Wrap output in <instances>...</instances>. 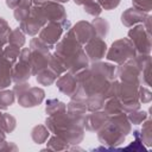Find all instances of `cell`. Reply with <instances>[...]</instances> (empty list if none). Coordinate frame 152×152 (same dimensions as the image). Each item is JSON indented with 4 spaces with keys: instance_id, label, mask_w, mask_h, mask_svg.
<instances>
[{
    "instance_id": "obj_1",
    "label": "cell",
    "mask_w": 152,
    "mask_h": 152,
    "mask_svg": "<svg viewBox=\"0 0 152 152\" xmlns=\"http://www.w3.org/2000/svg\"><path fill=\"white\" fill-rule=\"evenodd\" d=\"M55 53L63 61L66 70L71 74H77L89 65V58L83 45L76 39L71 27L55 45Z\"/></svg>"
},
{
    "instance_id": "obj_2",
    "label": "cell",
    "mask_w": 152,
    "mask_h": 152,
    "mask_svg": "<svg viewBox=\"0 0 152 152\" xmlns=\"http://www.w3.org/2000/svg\"><path fill=\"white\" fill-rule=\"evenodd\" d=\"M96 133L99 141L104 145V147H97L99 150H116L119 145L125 142L126 137L132 133V124L129 122L127 114L121 112L110 115L107 124Z\"/></svg>"
},
{
    "instance_id": "obj_3",
    "label": "cell",
    "mask_w": 152,
    "mask_h": 152,
    "mask_svg": "<svg viewBox=\"0 0 152 152\" xmlns=\"http://www.w3.org/2000/svg\"><path fill=\"white\" fill-rule=\"evenodd\" d=\"M45 125L51 133L63 138L70 145H78L84 138L83 126L74 122L66 112L48 115L45 119Z\"/></svg>"
},
{
    "instance_id": "obj_4",
    "label": "cell",
    "mask_w": 152,
    "mask_h": 152,
    "mask_svg": "<svg viewBox=\"0 0 152 152\" xmlns=\"http://www.w3.org/2000/svg\"><path fill=\"white\" fill-rule=\"evenodd\" d=\"M30 66L32 75H37L40 70L48 68L49 58L51 56V48L46 45L39 37H34L30 42Z\"/></svg>"
},
{
    "instance_id": "obj_5",
    "label": "cell",
    "mask_w": 152,
    "mask_h": 152,
    "mask_svg": "<svg viewBox=\"0 0 152 152\" xmlns=\"http://www.w3.org/2000/svg\"><path fill=\"white\" fill-rule=\"evenodd\" d=\"M135 55H137L135 48L133 43L129 40V38H121L113 42L110 48L107 50L106 58L109 62H113L119 65L133 58Z\"/></svg>"
},
{
    "instance_id": "obj_6",
    "label": "cell",
    "mask_w": 152,
    "mask_h": 152,
    "mask_svg": "<svg viewBox=\"0 0 152 152\" xmlns=\"http://www.w3.org/2000/svg\"><path fill=\"white\" fill-rule=\"evenodd\" d=\"M128 31V38L133 43L137 53L150 55L151 53V32L147 31L142 24L132 26Z\"/></svg>"
},
{
    "instance_id": "obj_7",
    "label": "cell",
    "mask_w": 152,
    "mask_h": 152,
    "mask_svg": "<svg viewBox=\"0 0 152 152\" xmlns=\"http://www.w3.org/2000/svg\"><path fill=\"white\" fill-rule=\"evenodd\" d=\"M42 12L45 20L52 23H59L64 30L70 28V21L68 20V14L64 6L59 2L49 0L44 5H42Z\"/></svg>"
},
{
    "instance_id": "obj_8",
    "label": "cell",
    "mask_w": 152,
    "mask_h": 152,
    "mask_svg": "<svg viewBox=\"0 0 152 152\" xmlns=\"http://www.w3.org/2000/svg\"><path fill=\"white\" fill-rule=\"evenodd\" d=\"M48 21L45 20L43 12H42V6H36L32 5L31 6V11H30V15L20 21V30L31 37H34L37 33H39V31L42 30V27L46 24Z\"/></svg>"
},
{
    "instance_id": "obj_9",
    "label": "cell",
    "mask_w": 152,
    "mask_h": 152,
    "mask_svg": "<svg viewBox=\"0 0 152 152\" xmlns=\"http://www.w3.org/2000/svg\"><path fill=\"white\" fill-rule=\"evenodd\" d=\"M140 69L134 63L133 58L126 61L122 64H119L115 69V77L121 82H128V83H135L141 86L140 83Z\"/></svg>"
},
{
    "instance_id": "obj_10",
    "label": "cell",
    "mask_w": 152,
    "mask_h": 152,
    "mask_svg": "<svg viewBox=\"0 0 152 152\" xmlns=\"http://www.w3.org/2000/svg\"><path fill=\"white\" fill-rule=\"evenodd\" d=\"M63 26L59 24V23H52V21H49L46 23L42 30L39 31V38L46 44L49 45L51 49L55 48V45L59 42V39L62 38V34H63Z\"/></svg>"
},
{
    "instance_id": "obj_11",
    "label": "cell",
    "mask_w": 152,
    "mask_h": 152,
    "mask_svg": "<svg viewBox=\"0 0 152 152\" xmlns=\"http://www.w3.org/2000/svg\"><path fill=\"white\" fill-rule=\"evenodd\" d=\"M45 97L44 89L39 87H30L25 93L18 96V103L24 108H32L39 106Z\"/></svg>"
},
{
    "instance_id": "obj_12",
    "label": "cell",
    "mask_w": 152,
    "mask_h": 152,
    "mask_svg": "<svg viewBox=\"0 0 152 152\" xmlns=\"http://www.w3.org/2000/svg\"><path fill=\"white\" fill-rule=\"evenodd\" d=\"M83 46H84V51H86L90 62L101 61L103 57H106V53H107V50H108L106 42L102 38H99V37H95V38L90 39Z\"/></svg>"
},
{
    "instance_id": "obj_13",
    "label": "cell",
    "mask_w": 152,
    "mask_h": 152,
    "mask_svg": "<svg viewBox=\"0 0 152 152\" xmlns=\"http://www.w3.org/2000/svg\"><path fill=\"white\" fill-rule=\"evenodd\" d=\"M109 115H107L102 109L96 112H90L89 114H86L83 120V128L87 132H97L100 131L108 121Z\"/></svg>"
},
{
    "instance_id": "obj_14",
    "label": "cell",
    "mask_w": 152,
    "mask_h": 152,
    "mask_svg": "<svg viewBox=\"0 0 152 152\" xmlns=\"http://www.w3.org/2000/svg\"><path fill=\"white\" fill-rule=\"evenodd\" d=\"M87 103L83 99H71L66 104V114L71 118L74 122L83 126V120L87 113Z\"/></svg>"
},
{
    "instance_id": "obj_15",
    "label": "cell",
    "mask_w": 152,
    "mask_h": 152,
    "mask_svg": "<svg viewBox=\"0 0 152 152\" xmlns=\"http://www.w3.org/2000/svg\"><path fill=\"white\" fill-rule=\"evenodd\" d=\"M76 39L82 44H87L90 39L95 38L96 37V32H95V28L93 27L91 23L89 21H86V20H81V21H77L72 27H71Z\"/></svg>"
},
{
    "instance_id": "obj_16",
    "label": "cell",
    "mask_w": 152,
    "mask_h": 152,
    "mask_svg": "<svg viewBox=\"0 0 152 152\" xmlns=\"http://www.w3.org/2000/svg\"><path fill=\"white\" fill-rule=\"evenodd\" d=\"M56 87L58 88V90L61 93L71 97L76 93V89H77L76 75L71 74L69 71H65L64 74L58 76V78L56 80Z\"/></svg>"
},
{
    "instance_id": "obj_17",
    "label": "cell",
    "mask_w": 152,
    "mask_h": 152,
    "mask_svg": "<svg viewBox=\"0 0 152 152\" xmlns=\"http://www.w3.org/2000/svg\"><path fill=\"white\" fill-rule=\"evenodd\" d=\"M148 13L138 10L135 7H129L127 10H125L121 14V23L124 26L126 27H132L134 25H138L140 23H144L145 18L147 17Z\"/></svg>"
},
{
    "instance_id": "obj_18",
    "label": "cell",
    "mask_w": 152,
    "mask_h": 152,
    "mask_svg": "<svg viewBox=\"0 0 152 152\" xmlns=\"http://www.w3.org/2000/svg\"><path fill=\"white\" fill-rule=\"evenodd\" d=\"M32 76L31 66L28 62L18 61L12 66V82L19 83V82H27L30 77Z\"/></svg>"
},
{
    "instance_id": "obj_19",
    "label": "cell",
    "mask_w": 152,
    "mask_h": 152,
    "mask_svg": "<svg viewBox=\"0 0 152 152\" xmlns=\"http://www.w3.org/2000/svg\"><path fill=\"white\" fill-rule=\"evenodd\" d=\"M12 64L5 59H0V90L6 89L12 83Z\"/></svg>"
},
{
    "instance_id": "obj_20",
    "label": "cell",
    "mask_w": 152,
    "mask_h": 152,
    "mask_svg": "<svg viewBox=\"0 0 152 152\" xmlns=\"http://www.w3.org/2000/svg\"><path fill=\"white\" fill-rule=\"evenodd\" d=\"M133 134H137L138 138L141 140V142L144 145H146L147 147H150L152 145V131H151V119L147 118L144 122H142V128L135 129L133 131Z\"/></svg>"
},
{
    "instance_id": "obj_21",
    "label": "cell",
    "mask_w": 152,
    "mask_h": 152,
    "mask_svg": "<svg viewBox=\"0 0 152 152\" xmlns=\"http://www.w3.org/2000/svg\"><path fill=\"white\" fill-rule=\"evenodd\" d=\"M102 110L107 114V115H115L122 112V106H121V101L115 97V96H109L104 100Z\"/></svg>"
},
{
    "instance_id": "obj_22",
    "label": "cell",
    "mask_w": 152,
    "mask_h": 152,
    "mask_svg": "<svg viewBox=\"0 0 152 152\" xmlns=\"http://www.w3.org/2000/svg\"><path fill=\"white\" fill-rule=\"evenodd\" d=\"M50 137V131L44 125H36L31 131V138L34 144L40 145L46 142V140Z\"/></svg>"
},
{
    "instance_id": "obj_23",
    "label": "cell",
    "mask_w": 152,
    "mask_h": 152,
    "mask_svg": "<svg viewBox=\"0 0 152 152\" xmlns=\"http://www.w3.org/2000/svg\"><path fill=\"white\" fill-rule=\"evenodd\" d=\"M46 141H48L46 150H51V151H66V150H70V146H71L63 138H61L56 134L52 137H49V139Z\"/></svg>"
},
{
    "instance_id": "obj_24",
    "label": "cell",
    "mask_w": 152,
    "mask_h": 152,
    "mask_svg": "<svg viewBox=\"0 0 152 152\" xmlns=\"http://www.w3.org/2000/svg\"><path fill=\"white\" fill-rule=\"evenodd\" d=\"M91 25L93 27L95 28V32H96V37L99 38H106L108 32H109V23L104 19V18H101V17H94L93 21H91Z\"/></svg>"
},
{
    "instance_id": "obj_25",
    "label": "cell",
    "mask_w": 152,
    "mask_h": 152,
    "mask_svg": "<svg viewBox=\"0 0 152 152\" xmlns=\"http://www.w3.org/2000/svg\"><path fill=\"white\" fill-rule=\"evenodd\" d=\"M66 112V104L58 99H49L46 100L45 104V113L46 115H53Z\"/></svg>"
},
{
    "instance_id": "obj_26",
    "label": "cell",
    "mask_w": 152,
    "mask_h": 152,
    "mask_svg": "<svg viewBox=\"0 0 152 152\" xmlns=\"http://www.w3.org/2000/svg\"><path fill=\"white\" fill-rule=\"evenodd\" d=\"M57 75L49 68H45L43 70H40L37 75H36V81L37 83H39L40 86H51L53 82H56L57 80Z\"/></svg>"
},
{
    "instance_id": "obj_27",
    "label": "cell",
    "mask_w": 152,
    "mask_h": 152,
    "mask_svg": "<svg viewBox=\"0 0 152 152\" xmlns=\"http://www.w3.org/2000/svg\"><path fill=\"white\" fill-rule=\"evenodd\" d=\"M48 68L51 69L57 76H61L62 74H64L65 71H68L66 68H65V65H64V63H63V61H62L55 52L51 53V56H50V58H49Z\"/></svg>"
},
{
    "instance_id": "obj_28",
    "label": "cell",
    "mask_w": 152,
    "mask_h": 152,
    "mask_svg": "<svg viewBox=\"0 0 152 152\" xmlns=\"http://www.w3.org/2000/svg\"><path fill=\"white\" fill-rule=\"evenodd\" d=\"M26 39H25V33L18 27L14 30H11L10 34H8V44L14 45L17 48H23L25 44Z\"/></svg>"
},
{
    "instance_id": "obj_29",
    "label": "cell",
    "mask_w": 152,
    "mask_h": 152,
    "mask_svg": "<svg viewBox=\"0 0 152 152\" xmlns=\"http://www.w3.org/2000/svg\"><path fill=\"white\" fill-rule=\"evenodd\" d=\"M104 97L103 96H99V95H93V96H88L86 99V103H87V110L88 112H96V110H101L104 103Z\"/></svg>"
},
{
    "instance_id": "obj_30",
    "label": "cell",
    "mask_w": 152,
    "mask_h": 152,
    "mask_svg": "<svg viewBox=\"0 0 152 152\" xmlns=\"http://www.w3.org/2000/svg\"><path fill=\"white\" fill-rule=\"evenodd\" d=\"M19 53H20V48H17L14 45L8 44L6 48H4V53H2L1 58L7 61L8 63H11L13 65L17 62V59L19 57Z\"/></svg>"
},
{
    "instance_id": "obj_31",
    "label": "cell",
    "mask_w": 152,
    "mask_h": 152,
    "mask_svg": "<svg viewBox=\"0 0 152 152\" xmlns=\"http://www.w3.org/2000/svg\"><path fill=\"white\" fill-rule=\"evenodd\" d=\"M14 100H15V94L13 93V90H6V89L0 90V107H1V109H7L10 106H12L14 103Z\"/></svg>"
},
{
    "instance_id": "obj_32",
    "label": "cell",
    "mask_w": 152,
    "mask_h": 152,
    "mask_svg": "<svg viewBox=\"0 0 152 152\" xmlns=\"http://www.w3.org/2000/svg\"><path fill=\"white\" fill-rule=\"evenodd\" d=\"M17 126V120L13 115L8 113H2V120L0 124V127L6 132V133H12L15 129Z\"/></svg>"
},
{
    "instance_id": "obj_33",
    "label": "cell",
    "mask_w": 152,
    "mask_h": 152,
    "mask_svg": "<svg viewBox=\"0 0 152 152\" xmlns=\"http://www.w3.org/2000/svg\"><path fill=\"white\" fill-rule=\"evenodd\" d=\"M127 118H128V120H129L131 124H133V125H140V124H142L147 119V112L137 109V110H133L131 113H127Z\"/></svg>"
},
{
    "instance_id": "obj_34",
    "label": "cell",
    "mask_w": 152,
    "mask_h": 152,
    "mask_svg": "<svg viewBox=\"0 0 152 152\" xmlns=\"http://www.w3.org/2000/svg\"><path fill=\"white\" fill-rule=\"evenodd\" d=\"M83 10H84L86 13H88L93 17H99L102 12V7L100 6V4L96 0H93V1H89V2L84 4Z\"/></svg>"
},
{
    "instance_id": "obj_35",
    "label": "cell",
    "mask_w": 152,
    "mask_h": 152,
    "mask_svg": "<svg viewBox=\"0 0 152 152\" xmlns=\"http://www.w3.org/2000/svg\"><path fill=\"white\" fill-rule=\"evenodd\" d=\"M11 32V27L8 23L0 17V43L2 45H6L8 43V34Z\"/></svg>"
},
{
    "instance_id": "obj_36",
    "label": "cell",
    "mask_w": 152,
    "mask_h": 152,
    "mask_svg": "<svg viewBox=\"0 0 152 152\" xmlns=\"http://www.w3.org/2000/svg\"><path fill=\"white\" fill-rule=\"evenodd\" d=\"M138 100L140 101V103H150L151 102V100H152V93H151V90H150L148 87L139 86Z\"/></svg>"
},
{
    "instance_id": "obj_37",
    "label": "cell",
    "mask_w": 152,
    "mask_h": 152,
    "mask_svg": "<svg viewBox=\"0 0 152 152\" xmlns=\"http://www.w3.org/2000/svg\"><path fill=\"white\" fill-rule=\"evenodd\" d=\"M30 11H31V7H26V6H18L17 8H14V18L17 21H23L25 20L28 15H30Z\"/></svg>"
},
{
    "instance_id": "obj_38",
    "label": "cell",
    "mask_w": 152,
    "mask_h": 152,
    "mask_svg": "<svg viewBox=\"0 0 152 152\" xmlns=\"http://www.w3.org/2000/svg\"><path fill=\"white\" fill-rule=\"evenodd\" d=\"M133 2V7L141 10L146 13H148L151 11L152 7V0H132Z\"/></svg>"
},
{
    "instance_id": "obj_39",
    "label": "cell",
    "mask_w": 152,
    "mask_h": 152,
    "mask_svg": "<svg viewBox=\"0 0 152 152\" xmlns=\"http://www.w3.org/2000/svg\"><path fill=\"white\" fill-rule=\"evenodd\" d=\"M134 135V141H132L128 146H126V147H124V148H121L122 151H127V150H133V151H146V148H145V146H144V144L141 142V140L138 138V135L137 134H133Z\"/></svg>"
},
{
    "instance_id": "obj_40",
    "label": "cell",
    "mask_w": 152,
    "mask_h": 152,
    "mask_svg": "<svg viewBox=\"0 0 152 152\" xmlns=\"http://www.w3.org/2000/svg\"><path fill=\"white\" fill-rule=\"evenodd\" d=\"M6 5L7 7H10L11 10L17 8L18 6H26V7H31L33 5L32 0H6Z\"/></svg>"
},
{
    "instance_id": "obj_41",
    "label": "cell",
    "mask_w": 152,
    "mask_h": 152,
    "mask_svg": "<svg viewBox=\"0 0 152 152\" xmlns=\"http://www.w3.org/2000/svg\"><path fill=\"white\" fill-rule=\"evenodd\" d=\"M96 1L100 4L102 10L110 11V10H114L115 7H118L121 0H96Z\"/></svg>"
},
{
    "instance_id": "obj_42",
    "label": "cell",
    "mask_w": 152,
    "mask_h": 152,
    "mask_svg": "<svg viewBox=\"0 0 152 152\" xmlns=\"http://www.w3.org/2000/svg\"><path fill=\"white\" fill-rule=\"evenodd\" d=\"M122 106V112H125L126 114L127 113H131L133 110H137V109H140V101L137 100V101H132V102H128V103H121Z\"/></svg>"
},
{
    "instance_id": "obj_43",
    "label": "cell",
    "mask_w": 152,
    "mask_h": 152,
    "mask_svg": "<svg viewBox=\"0 0 152 152\" xmlns=\"http://www.w3.org/2000/svg\"><path fill=\"white\" fill-rule=\"evenodd\" d=\"M30 88V84L27 82H19V83H15L14 87H13V93L15 94V96H20L23 93H25L27 89Z\"/></svg>"
},
{
    "instance_id": "obj_44",
    "label": "cell",
    "mask_w": 152,
    "mask_h": 152,
    "mask_svg": "<svg viewBox=\"0 0 152 152\" xmlns=\"http://www.w3.org/2000/svg\"><path fill=\"white\" fill-rule=\"evenodd\" d=\"M18 150V146L12 142V141H0V151H17Z\"/></svg>"
},
{
    "instance_id": "obj_45",
    "label": "cell",
    "mask_w": 152,
    "mask_h": 152,
    "mask_svg": "<svg viewBox=\"0 0 152 152\" xmlns=\"http://www.w3.org/2000/svg\"><path fill=\"white\" fill-rule=\"evenodd\" d=\"M46 1H49V0H32L33 5H36V6H42V5H44Z\"/></svg>"
},
{
    "instance_id": "obj_46",
    "label": "cell",
    "mask_w": 152,
    "mask_h": 152,
    "mask_svg": "<svg viewBox=\"0 0 152 152\" xmlns=\"http://www.w3.org/2000/svg\"><path fill=\"white\" fill-rule=\"evenodd\" d=\"M6 140V132L0 127V141H4Z\"/></svg>"
},
{
    "instance_id": "obj_47",
    "label": "cell",
    "mask_w": 152,
    "mask_h": 152,
    "mask_svg": "<svg viewBox=\"0 0 152 152\" xmlns=\"http://www.w3.org/2000/svg\"><path fill=\"white\" fill-rule=\"evenodd\" d=\"M89 1H93V0H74V2L76 4V5H84V4H87V2H89Z\"/></svg>"
},
{
    "instance_id": "obj_48",
    "label": "cell",
    "mask_w": 152,
    "mask_h": 152,
    "mask_svg": "<svg viewBox=\"0 0 152 152\" xmlns=\"http://www.w3.org/2000/svg\"><path fill=\"white\" fill-rule=\"evenodd\" d=\"M4 48H5V45H2V44L0 43V59H1V57H2V53H4Z\"/></svg>"
},
{
    "instance_id": "obj_49",
    "label": "cell",
    "mask_w": 152,
    "mask_h": 152,
    "mask_svg": "<svg viewBox=\"0 0 152 152\" xmlns=\"http://www.w3.org/2000/svg\"><path fill=\"white\" fill-rule=\"evenodd\" d=\"M52 1H56V2H59V4H64V2H68L69 0H52Z\"/></svg>"
},
{
    "instance_id": "obj_50",
    "label": "cell",
    "mask_w": 152,
    "mask_h": 152,
    "mask_svg": "<svg viewBox=\"0 0 152 152\" xmlns=\"http://www.w3.org/2000/svg\"><path fill=\"white\" fill-rule=\"evenodd\" d=\"M1 120H2V113H1V110H0V124H1Z\"/></svg>"
},
{
    "instance_id": "obj_51",
    "label": "cell",
    "mask_w": 152,
    "mask_h": 152,
    "mask_svg": "<svg viewBox=\"0 0 152 152\" xmlns=\"http://www.w3.org/2000/svg\"><path fill=\"white\" fill-rule=\"evenodd\" d=\"M0 110H1V107H0Z\"/></svg>"
}]
</instances>
